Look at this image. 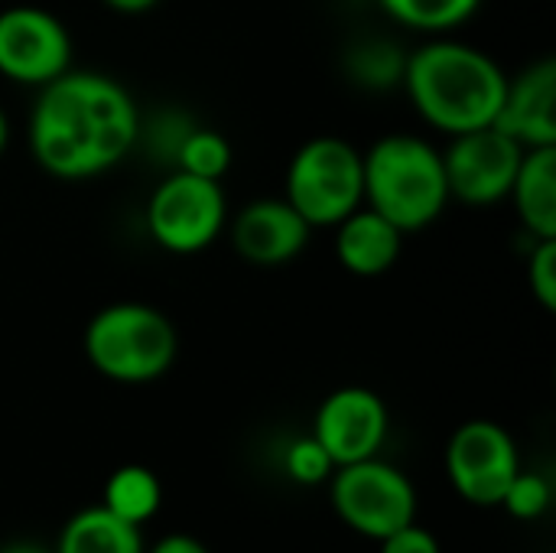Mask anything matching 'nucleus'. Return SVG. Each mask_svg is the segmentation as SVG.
Listing matches in <instances>:
<instances>
[{
  "instance_id": "1",
  "label": "nucleus",
  "mask_w": 556,
  "mask_h": 553,
  "mask_svg": "<svg viewBox=\"0 0 556 553\" xmlns=\"http://www.w3.org/2000/svg\"><path fill=\"white\" fill-rule=\"evenodd\" d=\"M140 140V108L101 72H62L36 88L29 111L33 160L55 179L81 183L114 169Z\"/></svg>"
},
{
  "instance_id": "2",
  "label": "nucleus",
  "mask_w": 556,
  "mask_h": 553,
  "mask_svg": "<svg viewBox=\"0 0 556 553\" xmlns=\"http://www.w3.org/2000/svg\"><path fill=\"white\" fill-rule=\"evenodd\" d=\"M401 85L414 111L453 137L495 124L508 75L485 49L437 36L404 59Z\"/></svg>"
},
{
  "instance_id": "3",
  "label": "nucleus",
  "mask_w": 556,
  "mask_h": 553,
  "mask_svg": "<svg viewBox=\"0 0 556 553\" xmlns=\"http://www.w3.org/2000/svg\"><path fill=\"white\" fill-rule=\"evenodd\" d=\"M365 205L404 235L430 228L450 205L443 150L417 134H384L362 153Z\"/></svg>"
},
{
  "instance_id": "4",
  "label": "nucleus",
  "mask_w": 556,
  "mask_h": 553,
  "mask_svg": "<svg viewBox=\"0 0 556 553\" xmlns=\"http://www.w3.org/2000/svg\"><path fill=\"white\" fill-rule=\"evenodd\" d=\"M88 365L117 385H150L163 378L179 352L173 319L150 303H111L85 326Z\"/></svg>"
},
{
  "instance_id": "5",
  "label": "nucleus",
  "mask_w": 556,
  "mask_h": 553,
  "mask_svg": "<svg viewBox=\"0 0 556 553\" xmlns=\"http://www.w3.org/2000/svg\"><path fill=\"white\" fill-rule=\"evenodd\" d=\"M283 199L309 228H336L349 212L365 205L362 150L336 134L306 140L287 166Z\"/></svg>"
},
{
  "instance_id": "6",
  "label": "nucleus",
  "mask_w": 556,
  "mask_h": 553,
  "mask_svg": "<svg viewBox=\"0 0 556 553\" xmlns=\"http://www.w3.org/2000/svg\"><path fill=\"white\" fill-rule=\"evenodd\" d=\"M329 502L345 528L362 538L384 541L417 521V489L397 466L371 456L336 466L329 476Z\"/></svg>"
},
{
  "instance_id": "7",
  "label": "nucleus",
  "mask_w": 556,
  "mask_h": 553,
  "mask_svg": "<svg viewBox=\"0 0 556 553\" xmlns=\"http://www.w3.org/2000/svg\"><path fill=\"white\" fill-rule=\"evenodd\" d=\"M228 225L222 183L173 169L147 199V231L169 254H199Z\"/></svg>"
},
{
  "instance_id": "8",
  "label": "nucleus",
  "mask_w": 556,
  "mask_h": 553,
  "mask_svg": "<svg viewBox=\"0 0 556 553\" xmlns=\"http://www.w3.org/2000/svg\"><path fill=\"white\" fill-rule=\"evenodd\" d=\"M521 469L518 447L511 433L495 420H469L446 443V476L450 486L482 508L502 505L505 489Z\"/></svg>"
},
{
  "instance_id": "9",
  "label": "nucleus",
  "mask_w": 556,
  "mask_h": 553,
  "mask_svg": "<svg viewBox=\"0 0 556 553\" xmlns=\"http://www.w3.org/2000/svg\"><path fill=\"white\" fill-rule=\"evenodd\" d=\"M525 147L502 134L495 124L453 134L443 150L450 199L463 205H495L508 199Z\"/></svg>"
},
{
  "instance_id": "10",
  "label": "nucleus",
  "mask_w": 556,
  "mask_h": 553,
  "mask_svg": "<svg viewBox=\"0 0 556 553\" xmlns=\"http://www.w3.org/2000/svg\"><path fill=\"white\" fill-rule=\"evenodd\" d=\"M72 68L68 26L42 7H7L0 10V75L42 88Z\"/></svg>"
},
{
  "instance_id": "11",
  "label": "nucleus",
  "mask_w": 556,
  "mask_h": 553,
  "mask_svg": "<svg viewBox=\"0 0 556 553\" xmlns=\"http://www.w3.org/2000/svg\"><path fill=\"white\" fill-rule=\"evenodd\" d=\"M388 424L391 420L381 394L362 385H349L332 391L319 404L313 417V437L336 466H349L381 453L388 440Z\"/></svg>"
},
{
  "instance_id": "12",
  "label": "nucleus",
  "mask_w": 556,
  "mask_h": 553,
  "mask_svg": "<svg viewBox=\"0 0 556 553\" xmlns=\"http://www.w3.org/2000/svg\"><path fill=\"white\" fill-rule=\"evenodd\" d=\"M309 222L287 199H254L231 218V248L254 267H283L309 244Z\"/></svg>"
},
{
  "instance_id": "13",
  "label": "nucleus",
  "mask_w": 556,
  "mask_h": 553,
  "mask_svg": "<svg viewBox=\"0 0 556 553\" xmlns=\"http://www.w3.org/2000/svg\"><path fill=\"white\" fill-rule=\"evenodd\" d=\"M495 127L525 150L556 147V62L541 55L518 75H508Z\"/></svg>"
},
{
  "instance_id": "14",
  "label": "nucleus",
  "mask_w": 556,
  "mask_h": 553,
  "mask_svg": "<svg viewBox=\"0 0 556 553\" xmlns=\"http://www.w3.org/2000/svg\"><path fill=\"white\" fill-rule=\"evenodd\" d=\"M336 261L355 277H381L404 254V231L381 212L358 205L336 225Z\"/></svg>"
},
{
  "instance_id": "15",
  "label": "nucleus",
  "mask_w": 556,
  "mask_h": 553,
  "mask_svg": "<svg viewBox=\"0 0 556 553\" xmlns=\"http://www.w3.org/2000/svg\"><path fill=\"white\" fill-rule=\"evenodd\" d=\"M508 199L534 241L556 238V147L525 150Z\"/></svg>"
},
{
  "instance_id": "16",
  "label": "nucleus",
  "mask_w": 556,
  "mask_h": 553,
  "mask_svg": "<svg viewBox=\"0 0 556 553\" xmlns=\"http://www.w3.org/2000/svg\"><path fill=\"white\" fill-rule=\"evenodd\" d=\"M143 535L137 525H127L124 518L111 515L104 505H91L75 512L65 528L59 531V541L52 553H143Z\"/></svg>"
},
{
  "instance_id": "17",
  "label": "nucleus",
  "mask_w": 556,
  "mask_h": 553,
  "mask_svg": "<svg viewBox=\"0 0 556 553\" xmlns=\"http://www.w3.org/2000/svg\"><path fill=\"white\" fill-rule=\"evenodd\" d=\"M101 505L111 515L124 518L127 525L143 528L163 508V486H160L156 473H150L147 466L130 463V466H121V469H114L108 476Z\"/></svg>"
},
{
  "instance_id": "18",
  "label": "nucleus",
  "mask_w": 556,
  "mask_h": 553,
  "mask_svg": "<svg viewBox=\"0 0 556 553\" xmlns=\"http://www.w3.org/2000/svg\"><path fill=\"white\" fill-rule=\"evenodd\" d=\"M378 3L394 23L430 36H443L469 23L482 7V0H378Z\"/></svg>"
},
{
  "instance_id": "19",
  "label": "nucleus",
  "mask_w": 556,
  "mask_h": 553,
  "mask_svg": "<svg viewBox=\"0 0 556 553\" xmlns=\"http://www.w3.org/2000/svg\"><path fill=\"white\" fill-rule=\"evenodd\" d=\"M173 156H176V169L222 183V176L231 166V143L225 140V134L212 127H189L179 137Z\"/></svg>"
},
{
  "instance_id": "20",
  "label": "nucleus",
  "mask_w": 556,
  "mask_h": 553,
  "mask_svg": "<svg viewBox=\"0 0 556 553\" xmlns=\"http://www.w3.org/2000/svg\"><path fill=\"white\" fill-rule=\"evenodd\" d=\"M349 72L368 88H394L404 75V55L391 42L371 39L352 49Z\"/></svg>"
},
{
  "instance_id": "21",
  "label": "nucleus",
  "mask_w": 556,
  "mask_h": 553,
  "mask_svg": "<svg viewBox=\"0 0 556 553\" xmlns=\"http://www.w3.org/2000/svg\"><path fill=\"white\" fill-rule=\"evenodd\" d=\"M551 479L541 473H525L518 469V476L511 479V486L502 495V508L515 518V521H538L547 515L551 508Z\"/></svg>"
},
{
  "instance_id": "22",
  "label": "nucleus",
  "mask_w": 556,
  "mask_h": 553,
  "mask_svg": "<svg viewBox=\"0 0 556 553\" xmlns=\"http://www.w3.org/2000/svg\"><path fill=\"white\" fill-rule=\"evenodd\" d=\"M283 473L296 482V486H323L329 482V476L336 473V463L329 460V453L319 447V440L309 433V437H300L287 447L283 453Z\"/></svg>"
},
{
  "instance_id": "23",
  "label": "nucleus",
  "mask_w": 556,
  "mask_h": 553,
  "mask_svg": "<svg viewBox=\"0 0 556 553\" xmlns=\"http://www.w3.org/2000/svg\"><path fill=\"white\" fill-rule=\"evenodd\" d=\"M528 287L541 310H556V238H541L528 257Z\"/></svg>"
},
{
  "instance_id": "24",
  "label": "nucleus",
  "mask_w": 556,
  "mask_h": 553,
  "mask_svg": "<svg viewBox=\"0 0 556 553\" xmlns=\"http://www.w3.org/2000/svg\"><path fill=\"white\" fill-rule=\"evenodd\" d=\"M378 544H381V553H443L440 551L437 535L427 531V528H420L417 521H410L407 528L388 535V538L378 541Z\"/></svg>"
},
{
  "instance_id": "25",
  "label": "nucleus",
  "mask_w": 556,
  "mask_h": 553,
  "mask_svg": "<svg viewBox=\"0 0 556 553\" xmlns=\"http://www.w3.org/2000/svg\"><path fill=\"white\" fill-rule=\"evenodd\" d=\"M143 553H208V548L199 541V538H192V535H166V538H160L150 551Z\"/></svg>"
},
{
  "instance_id": "26",
  "label": "nucleus",
  "mask_w": 556,
  "mask_h": 553,
  "mask_svg": "<svg viewBox=\"0 0 556 553\" xmlns=\"http://www.w3.org/2000/svg\"><path fill=\"white\" fill-rule=\"evenodd\" d=\"M108 10H114V13H127V16H137V13H147V10H153L160 0H101Z\"/></svg>"
},
{
  "instance_id": "27",
  "label": "nucleus",
  "mask_w": 556,
  "mask_h": 553,
  "mask_svg": "<svg viewBox=\"0 0 556 553\" xmlns=\"http://www.w3.org/2000/svg\"><path fill=\"white\" fill-rule=\"evenodd\" d=\"M0 553H52L42 544H33V541H13V544H3Z\"/></svg>"
},
{
  "instance_id": "28",
  "label": "nucleus",
  "mask_w": 556,
  "mask_h": 553,
  "mask_svg": "<svg viewBox=\"0 0 556 553\" xmlns=\"http://www.w3.org/2000/svg\"><path fill=\"white\" fill-rule=\"evenodd\" d=\"M7 140H10V124H7V114H3V108H0V156H3V150H7Z\"/></svg>"
}]
</instances>
